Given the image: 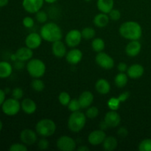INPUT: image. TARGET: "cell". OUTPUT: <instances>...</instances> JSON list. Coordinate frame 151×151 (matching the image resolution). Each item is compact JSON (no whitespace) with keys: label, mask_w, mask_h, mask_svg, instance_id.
Listing matches in <instances>:
<instances>
[{"label":"cell","mask_w":151,"mask_h":151,"mask_svg":"<svg viewBox=\"0 0 151 151\" xmlns=\"http://www.w3.org/2000/svg\"><path fill=\"white\" fill-rule=\"evenodd\" d=\"M119 32L125 39L133 41L139 40L142 35L141 25L134 21H128L122 23L119 28Z\"/></svg>","instance_id":"cell-1"},{"label":"cell","mask_w":151,"mask_h":151,"mask_svg":"<svg viewBox=\"0 0 151 151\" xmlns=\"http://www.w3.org/2000/svg\"><path fill=\"white\" fill-rule=\"evenodd\" d=\"M40 35L43 40L50 43L60 41L63 38L61 28L54 22H47L44 24L40 29Z\"/></svg>","instance_id":"cell-2"},{"label":"cell","mask_w":151,"mask_h":151,"mask_svg":"<svg viewBox=\"0 0 151 151\" xmlns=\"http://www.w3.org/2000/svg\"><path fill=\"white\" fill-rule=\"evenodd\" d=\"M86 118L85 114L80 111L72 112L68 119V128L72 132H79L85 126L86 123Z\"/></svg>","instance_id":"cell-3"},{"label":"cell","mask_w":151,"mask_h":151,"mask_svg":"<svg viewBox=\"0 0 151 151\" xmlns=\"http://www.w3.org/2000/svg\"><path fill=\"white\" fill-rule=\"evenodd\" d=\"M26 69L29 75L33 78H41L46 72V65L44 61L38 58L28 60Z\"/></svg>","instance_id":"cell-4"},{"label":"cell","mask_w":151,"mask_h":151,"mask_svg":"<svg viewBox=\"0 0 151 151\" xmlns=\"http://www.w3.org/2000/svg\"><path fill=\"white\" fill-rule=\"evenodd\" d=\"M56 131V125L50 119H43L38 121L35 125V131L42 137H49L52 136Z\"/></svg>","instance_id":"cell-5"},{"label":"cell","mask_w":151,"mask_h":151,"mask_svg":"<svg viewBox=\"0 0 151 151\" xmlns=\"http://www.w3.org/2000/svg\"><path fill=\"white\" fill-rule=\"evenodd\" d=\"M21 103L19 100L13 98L6 99L5 101L1 105L2 112L7 116H13L17 114L21 110Z\"/></svg>","instance_id":"cell-6"},{"label":"cell","mask_w":151,"mask_h":151,"mask_svg":"<svg viewBox=\"0 0 151 151\" xmlns=\"http://www.w3.org/2000/svg\"><path fill=\"white\" fill-rule=\"evenodd\" d=\"M95 61L98 66L103 69L109 70L114 66V60L107 53L100 52L97 53L95 58Z\"/></svg>","instance_id":"cell-7"},{"label":"cell","mask_w":151,"mask_h":151,"mask_svg":"<svg viewBox=\"0 0 151 151\" xmlns=\"http://www.w3.org/2000/svg\"><path fill=\"white\" fill-rule=\"evenodd\" d=\"M82 38L83 37L81 31L74 29H71L66 33V37H65V41H66V44L68 47L75 48L81 44Z\"/></svg>","instance_id":"cell-8"},{"label":"cell","mask_w":151,"mask_h":151,"mask_svg":"<svg viewBox=\"0 0 151 151\" xmlns=\"http://www.w3.org/2000/svg\"><path fill=\"white\" fill-rule=\"evenodd\" d=\"M57 147L62 151H73L76 149V142L68 136H62L56 142Z\"/></svg>","instance_id":"cell-9"},{"label":"cell","mask_w":151,"mask_h":151,"mask_svg":"<svg viewBox=\"0 0 151 151\" xmlns=\"http://www.w3.org/2000/svg\"><path fill=\"white\" fill-rule=\"evenodd\" d=\"M44 0H23L22 7L29 13H35L41 10Z\"/></svg>","instance_id":"cell-10"},{"label":"cell","mask_w":151,"mask_h":151,"mask_svg":"<svg viewBox=\"0 0 151 151\" xmlns=\"http://www.w3.org/2000/svg\"><path fill=\"white\" fill-rule=\"evenodd\" d=\"M20 139L22 143L27 145H32L37 141V133L31 129H24L20 134Z\"/></svg>","instance_id":"cell-11"},{"label":"cell","mask_w":151,"mask_h":151,"mask_svg":"<svg viewBox=\"0 0 151 151\" xmlns=\"http://www.w3.org/2000/svg\"><path fill=\"white\" fill-rule=\"evenodd\" d=\"M42 40V37L39 33L31 32L25 38V45L32 50H35L41 46Z\"/></svg>","instance_id":"cell-12"},{"label":"cell","mask_w":151,"mask_h":151,"mask_svg":"<svg viewBox=\"0 0 151 151\" xmlns=\"http://www.w3.org/2000/svg\"><path fill=\"white\" fill-rule=\"evenodd\" d=\"M106 137V135L104 131L101 129L95 130V131H91L89 134L88 137V141L92 145L97 146L103 144Z\"/></svg>","instance_id":"cell-13"},{"label":"cell","mask_w":151,"mask_h":151,"mask_svg":"<svg viewBox=\"0 0 151 151\" xmlns=\"http://www.w3.org/2000/svg\"><path fill=\"white\" fill-rule=\"evenodd\" d=\"M104 120L108 124L109 128H116L120 124L121 117L116 111L111 110L105 115Z\"/></svg>","instance_id":"cell-14"},{"label":"cell","mask_w":151,"mask_h":151,"mask_svg":"<svg viewBox=\"0 0 151 151\" xmlns=\"http://www.w3.org/2000/svg\"><path fill=\"white\" fill-rule=\"evenodd\" d=\"M83 58V52L79 49L75 48L69 50L66 55V60L69 64L76 65L81 61Z\"/></svg>","instance_id":"cell-15"},{"label":"cell","mask_w":151,"mask_h":151,"mask_svg":"<svg viewBox=\"0 0 151 151\" xmlns=\"http://www.w3.org/2000/svg\"><path fill=\"white\" fill-rule=\"evenodd\" d=\"M142 50L141 43L139 40H133L131 41L125 47V52L129 57H136L140 53Z\"/></svg>","instance_id":"cell-16"},{"label":"cell","mask_w":151,"mask_h":151,"mask_svg":"<svg viewBox=\"0 0 151 151\" xmlns=\"http://www.w3.org/2000/svg\"><path fill=\"white\" fill-rule=\"evenodd\" d=\"M15 55H16V59L19 61H28L32 59V56H33V52H32V49L29 48L26 46V47L18 49L15 53Z\"/></svg>","instance_id":"cell-17"},{"label":"cell","mask_w":151,"mask_h":151,"mask_svg":"<svg viewBox=\"0 0 151 151\" xmlns=\"http://www.w3.org/2000/svg\"><path fill=\"white\" fill-rule=\"evenodd\" d=\"M78 100L82 109H87L91 106L94 101V94L90 91H84L80 94Z\"/></svg>","instance_id":"cell-18"},{"label":"cell","mask_w":151,"mask_h":151,"mask_svg":"<svg viewBox=\"0 0 151 151\" xmlns=\"http://www.w3.org/2000/svg\"><path fill=\"white\" fill-rule=\"evenodd\" d=\"M52 54L58 58H62L66 56V48L64 43L61 41V40L53 42L52 45Z\"/></svg>","instance_id":"cell-19"},{"label":"cell","mask_w":151,"mask_h":151,"mask_svg":"<svg viewBox=\"0 0 151 151\" xmlns=\"http://www.w3.org/2000/svg\"><path fill=\"white\" fill-rule=\"evenodd\" d=\"M145 72L144 67L142 65L136 63L130 66L127 69V75L130 78L137 79L141 78Z\"/></svg>","instance_id":"cell-20"},{"label":"cell","mask_w":151,"mask_h":151,"mask_svg":"<svg viewBox=\"0 0 151 151\" xmlns=\"http://www.w3.org/2000/svg\"><path fill=\"white\" fill-rule=\"evenodd\" d=\"M21 109L27 114H32L37 109L35 102L30 98H25L21 103Z\"/></svg>","instance_id":"cell-21"},{"label":"cell","mask_w":151,"mask_h":151,"mask_svg":"<svg viewBox=\"0 0 151 151\" xmlns=\"http://www.w3.org/2000/svg\"><path fill=\"white\" fill-rule=\"evenodd\" d=\"M95 89L99 94H109L111 90V85L109 81L104 78H100L96 82Z\"/></svg>","instance_id":"cell-22"},{"label":"cell","mask_w":151,"mask_h":151,"mask_svg":"<svg viewBox=\"0 0 151 151\" xmlns=\"http://www.w3.org/2000/svg\"><path fill=\"white\" fill-rule=\"evenodd\" d=\"M109 21H110V19H109V15L100 12V13H98L94 16L93 19V23L97 27L103 28L107 26L108 24L109 23Z\"/></svg>","instance_id":"cell-23"},{"label":"cell","mask_w":151,"mask_h":151,"mask_svg":"<svg viewBox=\"0 0 151 151\" xmlns=\"http://www.w3.org/2000/svg\"><path fill=\"white\" fill-rule=\"evenodd\" d=\"M114 0H97V7L101 13L109 14V12L114 8Z\"/></svg>","instance_id":"cell-24"},{"label":"cell","mask_w":151,"mask_h":151,"mask_svg":"<svg viewBox=\"0 0 151 151\" xmlns=\"http://www.w3.org/2000/svg\"><path fill=\"white\" fill-rule=\"evenodd\" d=\"M13 73V66L7 61H0V78L5 79Z\"/></svg>","instance_id":"cell-25"},{"label":"cell","mask_w":151,"mask_h":151,"mask_svg":"<svg viewBox=\"0 0 151 151\" xmlns=\"http://www.w3.org/2000/svg\"><path fill=\"white\" fill-rule=\"evenodd\" d=\"M118 145L117 139L114 137H106L103 142V149L107 151H113L116 148Z\"/></svg>","instance_id":"cell-26"},{"label":"cell","mask_w":151,"mask_h":151,"mask_svg":"<svg viewBox=\"0 0 151 151\" xmlns=\"http://www.w3.org/2000/svg\"><path fill=\"white\" fill-rule=\"evenodd\" d=\"M128 82V76L124 72H119L115 76L114 83L118 88H123Z\"/></svg>","instance_id":"cell-27"},{"label":"cell","mask_w":151,"mask_h":151,"mask_svg":"<svg viewBox=\"0 0 151 151\" xmlns=\"http://www.w3.org/2000/svg\"><path fill=\"white\" fill-rule=\"evenodd\" d=\"M105 47H106V44L103 39L101 38H94L91 41V48L94 51L96 52H100L104 50Z\"/></svg>","instance_id":"cell-28"},{"label":"cell","mask_w":151,"mask_h":151,"mask_svg":"<svg viewBox=\"0 0 151 151\" xmlns=\"http://www.w3.org/2000/svg\"><path fill=\"white\" fill-rule=\"evenodd\" d=\"M31 87L34 91L37 92H41L45 88V84L40 78H34L31 82Z\"/></svg>","instance_id":"cell-29"},{"label":"cell","mask_w":151,"mask_h":151,"mask_svg":"<svg viewBox=\"0 0 151 151\" xmlns=\"http://www.w3.org/2000/svg\"><path fill=\"white\" fill-rule=\"evenodd\" d=\"M81 34H82L83 38L86 40H90L92 39L95 36V29L94 28L91 27H87L83 28L81 31Z\"/></svg>","instance_id":"cell-30"},{"label":"cell","mask_w":151,"mask_h":151,"mask_svg":"<svg viewBox=\"0 0 151 151\" xmlns=\"http://www.w3.org/2000/svg\"><path fill=\"white\" fill-rule=\"evenodd\" d=\"M71 100L72 99H71L70 95L66 91H62V92L59 94L58 100L63 106H67Z\"/></svg>","instance_id":"cell-31"},{"label":"cell","mask_w":151,"mask_h":151,"mask_svg":"<svg viewBox=\"0 0 151 151\" xmlns=\"http://www.w3.org/2000/svg\"><path fill=\"white\" fill-rule=\"evenodd\" d=\"M85 114L86 117L89 118V119H94V118L97 117V116L99 115L98 108L96 106H89L88 108H87Z\"/></svg>","instance_id":"cell-32"},{"label":"cell","mask_w":151,"mask_h":151,"mask_svg":"<svg viewBox=\"0 0 151 151\" xmlns=\"http://www.w3.org/2000/svg\"><path fill=\"white\" fill-rule=\"evenodd\" d=\"M67 107L71 112L78 111H80V109H82L78 99H72L68 104Z\"/></svg>","instance_id":"cell-33"},{"label":"cell","mask_w":151,"mask_h":151,"mask_svg":"<svg viewBox=\"0 0 151 151\" xmlns=\"http://www.w3.org/2000/svg\"><path fill=\"white\" fill-rule=\"evenodd\" d=\"M139 151H151V139H145L139 144Z\"/></svg>","instance_id":"cell-34"},{"label":"cell","mask_w":151,"mask_h":151,"mask_svg":"<svg viewBox=\"0 0 151 151\" xmlns=\"http://www.w3.org/2000/svg\"><path fill=\"white\" fill-rule=\"evenodd\" d=\"M121 102L119 101V100L118 99V97H111L109 100L108 101V106H109V109L111 110L116 111L118 110V109L120 106Z\"/></svg>","instance_id":"cell-35"},{"label":"cell","mask_w":151,"mask_h":151,"mask_svg":"<svg viewBox=\"0 0 151 151\" xmlns=\"http://www.w3.org/2000/svg\"><path fill=\"white\" fill-rule=\"evenodd\" d=\"M35 19L38 23L45 24L47 23V19H48V16L47 13L44 10H40L37 13H35Z\"/></svg>","instance_id":"cell-36"},{"label":"cell","mask_w":151,"mask_h":151,"mask_svg":"<svg viewBox=\"0 0 151 151\" xmlns=\"http://www.w3.org/2000/svg\"><path fill=\"white\" fill-rule=\"evenodd\" d=\"M10 151H27V147L24 143H13L9 147Z\"/></svg>","instance_id":"cell-37"},{"label":"cell","mask_w":151,"mask_h":151,"mask_svg":"<svg viewBox=\"0 0 151 151\" xmlns=\"http://www.w3.org/2000/svg\"><path fill=\"white\" fill-rule=\"evenodd\" d=\"M109 19L112 21H118L121 18V13L117 9H112L109 14Z\"/></svg>","instance_id":"cell-38"},{"label":"cell","mask_w":151,"mask_h":151,"mask_svg":"<svg viewBox=\"0 0 151 151\" xmlns=\"http://www.w3.org/2000/svg\"><path fill=\"white\" fill-rule=\"evenodd\" d=\"M24 96V91L22 88H19V87H16V88H13L12 91V97L16 99V100H21Z\"/></svg>","instance_id":"cell-39"},{"label":"cell","mask_w":151,"mask_h":151,"mask_svg":"<svg viewBox=\"0 0 151 151\" xmlns=\"http://www.w3.org/2000/svg\"><path fill=\"white\" fill-rule=\"evenodd\" d=\"M22 24H23L24 27L26 28H32L35 24V22L34 19L30 16H26L22 20Z\"/></svg>","instance_id":"cell-40"},{"label":"cell","mask_w":151,"mask_h":151,"mask_svg":"<svg viewBox=\"0 0 151 151\" xmlns=\"http://www.w3.org/2000/svg\"><path fill=\"white\" fill-rule=\"evenodd\" d=\"M49 146H50V142H49L48 140L47 139H45V137L41 139L38 141V147L39 150H44L48 149Z\"/></svg>","instance_id":"cell-41"},{"label":"cell","mask_w":151,"mask_h":151,"mask_svg":"<svg viewBox=\"0 0 151 151\" xmlns=\"http://www.w3.org/2000/svg\"><path fill=\"white\" fill-rule=\"evenodd\" d=\"M129 97H130V93L128 92V91H125V92L119 94V96L118 97V99H119V101H120L121 103H122V102L126 101V100L129 98Z\"/></svg>","instance_id":"cell-42"},{"label":"cell","mask_w":151,"mask_h":151,"mask_svg":"<svg viewBox=\"0 0 151 151\" xmlns=\"http://www.w3.org/2000/svg\"><path fill=\"white\" fill-rule=\"evenodd\" d=\"M117 134L119 137H125L128 136V131L126 128H125V127H121V128H119V130H118Z\"/></svg>","instance_id":"cell-43"},{"label":"cell","mask_w":151,"mask_h":151,"mask_svg":"<svg viewBox=\"0 0 151 151\" xmlns=\"http://www.w3.org/2000/svg\"><path fill=\"white\" fill-rule=\"evenodd\" d=\"M117 68H118V70H119L120 72H127V69H128V65H127L125 63H124V62H120V63L118 64Z\"/></svg>","instance_id":"cell-44"},{"label":"cell","mask_w":151,"mask_h":151,"mask_svg":"<svg viewBox=\"0 0 151 151\" xmlns=\"http://www.w3.org/2000/svg\"><path fill=\"white\" fill-rule=\"evenodd\" d=\"M6 100V92L5 91L2 90L1 88H0V106H1V105L3 104L4 101Z\"/></svg>","instance_id":"cell-45"},{"label":"cell","mask_w":151,"mask_h":151,"mask_svg":"<svg viewBox=\"0 0 151 151\" xmlns=\"http://www.w3.org/2000/svg\"><path fill=\"white\" fill-rule=\"evenodd\" d=\"M100 129L103 130V131H105V130H107L109 127V125H108V124L105 122V120H103L100 122Z\"/></svg>","instance_id":"cell-46"},{"label":"cell","mask_w":151,"mask_h":151,"mask_svg":"<svg viewBox=\"0 0 151 151\" xmlns=\"http://www.w3.org/2000/svg\"><path fill=\"white\" fill-rule=\"evenodd\" d=\"M77 150H78V151H88L90 150V148L86 145H81V146H80L79 147H78V148H77Z\"/></svg>","instance_id":"cell-47"},{"label":"cell","mask_w":151,"mask_h":151,"mask_svg":"<svg viewBox=\"0 0 151 151\" xmlns=\"http://www.w3.org/2000/svg\"><path fill=\"white\" fill-rule=\"evenodd\" d=\"M8 2L9 0H0V7H3L7 6Z\"/></svg>","instance_id":"cell-48"},{"label":"cell","mask_w":151,"mask_h":151,"mask_svg":"<svg viewBox=\"0 0 151 151\" xmlns=\"http://www.w3.org/2000/svg\"><path fill=\"white\" fill-rule=\"evenodd\" d=\"M44 1L47 3H49V4H53L55 1H57V0H44Z\"/></svg>","instance_id":"cell-49"},{"label":"cell","mask_w":151,"mask_h":151,"mask_svg":"<svg viewBox=\"0 0 151 151\" xmlns=\"http://www.w3.org/2000/svg\"><path fill=\"white\" fill-rule=\"evenodd\" d=\"M3 128V123H2V121L0 119V132L1 131V130H2Z\"/></svg>","instance_id":"cell-50"},{"label":"cell","mask_w":151,"mask_h":151,"mask_svg":"<svg viewBox=\"0 0 151 151\" xmlns=\"http://www.w3.org/2000/svg\"><path fill=\"white\" fill-rule=\"evenodd\" d=\"M86 1H91V0H86Z\"/></svg>","instance_id":"cell-51"}]
</instances>
